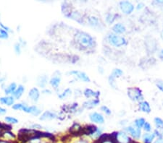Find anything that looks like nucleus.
<instances>
[{"mask_svg": "<svg viewBox=\"0 0 163 143\" xmlns=\"http://www.w3.org/2000/svg\"><path fill=\"white\" fill-rule=\"evenodd\" d=\"M155 122L156 126L158 127V128H162V127H163V121L161 118H156L155 119Z\"/></svg>", "mask_w": 163, "mask_h": 143, "instance_id": "29", "label": "nucleus"}, {"mask_svg": "<svg viewBox=\"0 0 163 143\" xmlns=\"http://www.w3.org/2000/svg\"><path fill=\"white\" fill-rule=\"evenodd\" d=\"M8 33L5 30L1 28L0 29V38L2 39H7L8 38Z\"/></svg>", "mask_w": 163, "mask_h": 143, "instance_id": "26", "label": "nucleus"}, {"mask_svg": "<svg viewBox=\"0 0 163 143\" xmlns=\"http://www.w3.org/2000/svg\"><path fill=\"white\" fill-rule=\"evenodd\" d=\"M122 74V70H120V69H115L113 70V73H112V74L110 77V78H112V79L115 80V77H118L121 76Z\"/></svg>", "mask_w": 163, "mask_h": 143, "instance_id": "21", "label": "nucleus"}, {"mask_svg": "<svg viewBox=\"0 0 163 143\" xmlns=\"http://www.w3.org/2000/svg\"><path fill=\"white\" fill-rule=\"evenodd\" d=\"M100 93L99 92H94L92 90L90 89H86V90L84 91V95L86 98H90V97H95L97 98L99 95Z\"/></svg>", "mask_w": 163, "mask_h": 143, "instance_id": "18", "label": "nucleus"}, {"mask_svg": "<svg viewBox=\"0 0 163 143\" xmlns=\"http://www.w3.org/2000/svg\"><path fill=\"white\" fill-rule=\"evenodd\" d=\"M161 36H162V39H163V31H162V34H161Z\"/></svg>", "mask_w": 163, "mask_h": 143, "instance_id": "45", "label": "nucleus"}, {"mask_svg": "<svg viewBox=\"0 0 163 143\" xmlns=\"http://www.w3.org/2000/svg\"><path fill=\"white\" fill-rule=\"evenodd\" d=\"M143 4H142V3H141V4H138L137 9H138V10H139V9H141V8H142V7H143Z\"/></svg>", "mask_w": 163, "mask_h": 143, "instance_id": "40", "label": "nucleus"}, {"mask_svg": "<svg viewBox=\"0 0 163 143\" xmlns=\"http://www.w3.org/2000/svg\"><path fill=\"white\" fill-rule=\"evenodd\" d=\"M155 137L154 135H146L144 136V141L146 143H150L152 141V139Z\"/></svg>", "mask_w": 163, "mask_h": 143, "instance_id": "30", "label": "nucleus"}, {"mask_svg": "<svg viewBox=\"0 0 163 143\" xmlns=\"http://www.w3.org/2000/svg\"><path fill=\"white\" fill-rule=\"evenodd\" d=\"M6 112H7L6 109H3V108H2V107H0V114H1V115L5 114Z\"/></svg>", "mask_w": 163, "mask_h": 143, "instance_id": "36", "label": "nucleus"}, {"mask_svg": "<svg viewBox=\"0 0 163 143\" xmlns=\"http://www.w3.org/2000/svg\"><path fill=\"white\" fill-rule=\"evenodd\" d=\"M43 93L45 94H51V91L50 90H44L43 91Z\"/></svg>", "mask_w": 163, "mask_h": 143, "instance_id": "39", "label": "nucleus"}, {"mask_svg": "<svg viewBox=\"0 0 163 143\" xmlns=\"http://www.w3.org/2000/svg\"><path fill=\"white\" fill-rule=\"evenodd\" d=\"M69 74H72V75L75 76L77 78L83 80V82H86V83H89V82H90V79H89V77L87 76V74H85L84 72H82L73 70L72 72H70Z\"/></svg>", "mask_w": 163, "mask_h": 143, "instance_id": "6", "label": "nucleus"}, {"mask_svg": "<svg viewBox=\"0 0 163 143\" xmlns=\"http://www.w3.org/2000/svg\"><path fill=\"white\" fill-rule=\"evenodd\" d=\"M145 120L143 118H138L136 121V125L138 127V129H140L141 127H142L143 125L145 124Z\"/></svg>", "mask_w": 163, "mask_h": 143, "instance_id": "27", "label": "nucleus"}, {"mask_svg": "<svg viewBox=\"0 0 163 143\" xmlns=\"http://www.w3.org/2000/svg\"><path fill=\"white\" fill-rule=\"evenodd\" d=\"M91 121L93 122H95V123L98 124H103L104 121V118L103 117V116L99 113H92L89 116Z\"/></svg>", "mask_w": 163, "mask_h": 143, "instance_id": "7", "label": "nucleus"}, {"mask_svg": "<svg viewBox=\"0 0 163 143\" xmlns=\"http://www.w3.org/2000/svg\"><path fill=\"white\" fill-rule=\"evenodd\" d=\"M120 7L121 10L122 11V13L125 14H130L133 12L134 10V5L131 4V2L129 1H121L120 3Z\"/></svg>", "mask_w": 163, "mask_h": 143, "instance_id": "4", "label": "nucleus"}, {"mask_svg": "<svg viewBox=\"0 0 163 143\" xmlns=\"http://www.w3.org/2000/svg\"><path fill=\"white\" fill-rule=\"evenodd\" d=\"M108 42L114 46L120 47L125 44L126 41L124 38L121 36H117V35L110 34L107 36Z\"/></svg>", "mask_w": 163, "mask_h": 143, "instance_id": "2", "label": "nucleus"}, {"mask_svg": "<svg viewBox=\"0 0 163 143\" xmlns=\"http://www.w3.org/2000/svg\"><path fill=\"white\" fill-rule=\"evenodd\" d=\"M0 143H10L9 142H7V141H3V140H0Z\"/></svg>", "mask_w": 163, "mask_h": 143, "instance_id": "43", "label": "nucleus"}, {"mask_svg": "<svg viewBox=\"0 0 163 143\" xmlns=\"http://www.w3.org/2000/svg\"><path fill=\"white\" fill-rule=\"evenodd\" d=\"M24 91H25V88H24V86H23V85H19L17 88L16 90L15 91V93H13V97L16 99H19L23 95Z\"/></svg>", "mask_w": 163, "mask_h": 143, "instance_id": "13", "label": "nucleus"}, {"mask_svg": "<svg viewBox=\"0 0 163 143\" xmlns=\"http://www.w3.org/2000/svg\"><path fill=\"white\" fill-rule=\"evenodd\" d=\"M155 143H163V140L162 139H157L155 142Z\"/></svg>", "mask_w": 163, "mask_h": 143, "instance_id": "42", "label": "nucleus"}, {"mask_svg": "<svg viewBox=\"0 0 163 143\" xmlns=\"http://www.w3.org/2000/svg\"><path fill=\"white\" fill-rule=\"evenodd\" d=\"M5 121L10 124H17L18 122V120L13 116H7L5 117Z\"/></svg>", "mask_w": 163, "mask_h": 143, "instance_id": "25", "label": "nucleus"}, {"mask_svg": "<svg viewBox=\"0 0 163 143\" xmlns=\"http://www.w3.org/2000/svg\"><path fill=\"white\" fill-rule=\"evenodd\" d=\"M60 81H61V76L59 72H56L54 73V74L52 76V77L51 78L50 80V84L54 89H57L58 88L59 84H60Z\"/></svg>", "mask_w": 163, "mask_h": 143, "instance_id": "5", "label": "nucleus"}, {"mask_svg": "<svg viewBox=\"0 0 163 143\" xmlns=\"http://www.w3.org/2000/svg\"><path fill=\"white\" fill-rule=\"evenodd\" d=\"M40 142H41V141H40L39 139L35 138V139H31V140L30 141L29 143H40Z\"/></svg>", "mask_w": 163, "mask_h": 143, "instance_id": "34", "label": "nucleus"}, {"mask_svg": "<svg viewBox=\"0 0 163 143\" xmlns=\"http://www.w3.org/2000/svg\"><path fill=\"white\" fill-rule=\"evenodd\" d=\"M15 52H16L17 54H20L21 52V47H20V43H17L15 45Z\"/></svg>", "mask_w": 163, "mask_h": 143, "instance_id": "31", "label": "nucleus"}, {"mask_svg": "<svg viewBox=\"0 0 163 143\" xmlns=\"http://www.w3.org/2000/svg\"><path fill=\"white\" fill-rule=\"evenodd\" d=\"M140 109H141L143 112L149 113L151 111L150 106L147 102H142L140 104Z\"/></svg>", "mask_w": 163, "mask_h": 143, "instance_id": "19", "label": "nucleus"}, {"mask_svg": "<svg viewBox=\"0 0 163 143\" xmlns=\"http://www.w3.org/2000/svg\"><path fill=\"white\" fill-rule=\"evenodd\" d=\"M71 94V89L68 88V89H66V90H65L62 93L58 95V97L60 99H63V98H67L68 95H70Z\"/></svg>", "mask_w": 163, "mask_h": 143, "instance_id": "24", "label": "nucleus"}, {"mask_svg": "<svg viewBox=\"0 0 163 143\" xmlns=\"http://www.w3.org/2000/svg\"><path fill=\"white\" fill-rule=\"evenodd\" d=\"M101 143H114V142H113V140H111V139H104V140H103Z\"/></svg>", "mask_w": 163, "mask_h": 143, "instance_id": "35", "label": "nucleus"}, {"mask_svg": "<svg viewBox=\"0 0 163 143\" xmlns=\"http://www.w3.org/2000/svg\"><path fill=\"white\" fill-rule=\"evenodd\" d=\"M144 129H145V130H146V131H150L151 130V126H150L149 124L146 122L144 124Z\"/></svg>", "mask_w": 163, "mask_h": 143, "instance_id": "33", "label": "nucleus"}, {"mask_svg": "<svg viewBox=\"0 0 163 143\" xmlns=\"http://www.w3.org/2000/svg\"><path fill=\"white\" fill-rule=\"evenodd\" d=\"M117 139L120 143H128L130 141L129 137L123 132H119L117 134Z\"/></svg>", "mask_w": 163, "mask_h": 143, "instance_id": "11", "label": "nucleus"}, {"mask_svg": "<svg viewBox=\"0 0 163 143\" xmlns=\"http://www.w3.org/2000/svg\"><path fill=\"white\" fill-rule=\"evenodd\" d=\"M115 16L114 15H113V14H109V15H107V17H106L107 22L110 24L113 23L114 20H115Z\"/></svg>", "mask_w": 163, "mask_h": 143, "instance_id": "28", "label": "nucleus"}, {"mask_svg": "<svg viewBox=\"0 0 163 143\" xmlns=\"http://www.w3.org/2000/svg\"><path fill=\"white\" fill-rule=\"evenodd\" d=\"M113 30L116 34H123L125 32V27L121 23H117L113 26Z\"/></svg>", "mask_w": 163, "mask_h": 143, "instance_id": "14", "label": "nucleus"}, {"mask_svg": "<svg viewBox=\"0 0 163 143\" xmlns=\"http://www.w3.org/2000/svg\"><path fill=\"white\" fill-rule=\"evenodd\" d=\"M15 102V98L13 96H5L0 98V103L6 106L13 105Z\"/></svg>", "mask_w": 163, "mask_h": 143, "instance_id": "9", "label": "nucleus"}, {"mask_svg": "<svg viewBox=\"0 0 163 143\" xmlns=\"http://www.w3.org/2000/svg\"><path fill=\"white\" fill-rule=\"evenodd\" d=\"M57 114L55 113L52 112V111H47L46 112L44 113L41 115L40 119L41 120H47V119H54V118H57Z\"/></svg>", "mask_w": 163, "mask_h": 143, "instance_id": "10", "label": "nucleus"}, {"mask_svg": "<svg viewBox=\"0 0 163 143\" xmlns=\"http://www.w3.org/2000/svg\"><path fill=\"white\" fill-rule=\"evenodd\" d=\"M89 22L90 25L93 26V27H96L99 25V21L98 20L97 17H90L89 19Z\"/></svg>", "mask_w": 163, "mask_h": 143, "instance_id": "20", "label": "nucleus"}, {"mask_svg": "<svg viewBox=\"0 0 163 143\" xmlns=\"http://www.w3.org/2000/svg\"><path fill=\"white\" fill-rule=\"evenodd\" d=\"M29 96L32 101L37 102L40 97V92L38 89L36 88H33L32 89H31L29 93Z\"/></svg>", "mask_w": 163, "mask_h": 143, "instance_id": "8", "label": "nucleus"}, {"mask_svg": "<svg viewBox=\"0 0 163 143\" xmlns=\"http://www.w3.org/2000/svg\"><path fill=\"white\" fill-rule=\"evenodd\" d=\"M101 110H102L104 112L106 113L107 115H110V114H111V111H110V110L109 109L107 106H102V107H101Z\"/></svg>", "mask_w": 163, "mask_h": 143, "instance_id": "32", "label": "nucleus"}, {"mask_svg": "<svg viewBox=\"0 0 163 143\" xmlns=\"http://www.w3.org/2000/svg\"><path fill=\"white\" fill-rule=\"evenodd\" d=\"M128 95L130 98L134 101L142 100L143 98L141 91L137 88H129L128 90Z\"/></svg>", "mask_w": 163, "mask_h": 143, "instance_id": "3", "label": "nucleus"}, {"mask_svg": "<svg viewBox=\"0 0 163 143\" xmlns=\"http://www.w3.org/2000/svg\"><path fill=\"white\" fill-rule=\"evenodd\" d=\"M159 57H160L161 59H163V50L161 51L160 54H159Z\"/></svg>", "mask_w": 163, "mask_h": 143, "instance_id": "41", "label": "nucleus"}, {"mask_svg": "<svg viewBox=\"0 0 163 143\" xmlns=\"http://www.w3.org/2000/svg\"><path fill=\"white\" fill-rule=\"evenodd\" d=\"M41 113V109H39L37 106H31V114L34 116H38Z\"/></svg>", "mask_w": 163, "mask_h": 143, "instance_id": "23", "label": "nucleus"}, {"mask_svg": "<svg viewBox=\"0 0 163 143\" xmlns=\"http://www.w3.org/2000/svg\"><path fill=\"white\" fill-rule=\"evenodd\" d=\"M17 89V85L15 83H10V85L7 87V88L5 90V94L6 95H10V94H13Z\"/></svg>", "mask_w": 163, "mask_h": 143, "instance_id": "15", "label": "nucleus"}, {"mask_svg": "<svg viewBox=\"0 0 163 143\" xmlns=\"http://www.w3.org/2000/svg\"><path fill=\"white\" fill-rule=\"evenodd\" d=\"M80 130H81V127L78 124H74L73 125V127H71V130L70 131L72 132V133H78V132H80Z\"/></svg>", "mask_w": 163, "mask_h": 143, "instance_id": "22", "label": "nucleus"}, {"mask_svg": "<svg viewBox=\"0 0 163 143\" xmlns=\"http://www.w3.org/2000/svg\"><path fill=\"white\" fill-rule=\"evenodd\" d=\"M157 85L158 86V88L162 90V91H163V83H158L157 84Z\"/></svg>", "mask_w": 163, "mask_h": 143, "instance_id": "37", "label": "nucleus"}, {"mask_svg": "<svg viewBox=\"0 0 163 143\" xmlns=\"http://www.w3.org/2000/svg\"><path fill=\"white\" fill-rule=\"evenodd\" d=\"M48 77L46 75H41L37 78V85L41 88H44L47 84Z\"/></svg>", "mask_w": 163, "mask_h": 143, "instance_id": "12", "label": "nucleus"}, {"mask_svg": "<svg viewBox=\"0 0 163 143\" xmlns=\"http://www.w3.org/2000/svg\"><path fill=\"white\" fill-rule=\"evenodd\" d=\"M99 104V101L97 100V99H95V100H91L88 101L86 102H85L83 104L84 107L87 108V109H92V108L95 107L96 106H97L98 104Z\"/></svg>", "mask_w": 163, "mask_h": 143, "instance_id": "16", "label": "nucleus"}, {"mask_svg": "<svg viewBox=\"0 0 163 143\" xmlns=\"http://www.w3.org/2000/svg\"><path fill=\"white\" fill-rule=\"evenodd\" d=\"M33 128H38V129H40V128H42L41 126H40V125H38V124H34L32 126Z\"/></svg>", "mask_w": 163, "mask_h": 143, "instance_id": "38", "label": "nucleus"}, {"mask_svg": "<svg viewBox=\"0 0 163 143\" xmlns=\"http://www.w3.org/2000/svg\"><path fill=\"white\" fill-rule=\"evenodd\" d=\"M75 42L84 48H92L94 46V40L90 35L85 32L78 31L75 36Z\"/></svg>", "mask_w": 163, "mask_h": 143, "instance_id": "1", "label": "nucleus"}, {"mask_svg": "<svg viewBox=\"0 0 163 143\" xmlns=\"http://www.w3.org/2000/svg\"><path fill=\"white\" fill-rule=\"evenodd\" d=\"M77 143H86V142H85L84 141H79V142H78Z\"/></svg>", "mask_w": 163, "mask_h": 143, "instance_id": "44", "label": "nucleus"}, {"mask_svg": "<svg viewBox=\"0 0 163 143\" xmlns=\"http://www.w3.org/2000/svg\"><path fill=\"white\" fill-rule=\"evenodd\" d=\"M127 131L131 134V135H132L133 137H136V138H138V137H140V135H141V131H140L139 129L136 130V129H134V127H128Z\"/></svg>", "mask_w": 163, "mask_h": 143, "instance_id": "17", "label": "nucleus"}]
</instances>
